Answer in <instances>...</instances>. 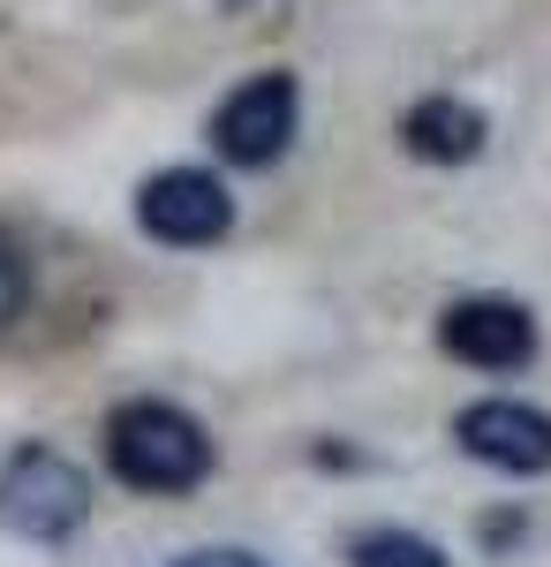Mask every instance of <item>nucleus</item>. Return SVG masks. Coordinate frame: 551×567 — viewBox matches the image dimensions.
Wrapping results in <instances>:
<instances>
[{"label": "nucleus", "mask_w": 551, "mask_h": 567, "mask_svg": "<svg viewBox=\"0 0 551 567\" xmlns=\"http://www.w3.org/2000/svg\"><path fill=\"white\" fill-rule=\"evenodd\" d=\"M295 130H302V84L288 69H264L250 84H235L212 114L219 159H227V167H250V175L257 167H280L288 144H295Z\"/></svg>", "instance_id": "obj_3"}, {"label": "nucleus", "mask_w": 551, "mask_h": 567, "mask_svg": "<svg viewBox=\"0 0 551 567\" xmlns=\"http://www.w3.org/2000/svg\"><path fill=\"white\" fill-rule=\"evenodd\" d=\"M438 341H446L454 363L499 379V371H529L537 363V318L513 296H468V303H454L438 318Z\"/></svg>", "instance_id": "obj_5"}, {"label": "nucleus", "mask_w": 551, "mask_h": 567, "mask_svg": "<svg viewBox=\"0 0 551 567\" xmlns=\"http://www.w3.org/2000/svg\"><path fill=\"white\" fill-rule=\"evenodd\" d=\"M167 567H264L257 553H242V545H205V553H181V560Z\"/></svg>", "instance_id": "obj_10"}, {"label": "nucleus", "mask_w": 551, "mask_h": 567, "mask_svg": "<svg viewBox=\"0 0 551 567\" xmlns=\"http://www.w3.org/2000/svg\"><path fill=\"white\" fill-rule=\"evenodd\" d=\"M136 227L152 243H167V250H212L219 235L235 227V197L205 167H159L136 189Z\"/></svg>", "instance_id": "obj_4"}, {"label": "nucleus", "mask_w": 551, "mask_h": 567, "mask_svg": "<svg viewBox=\"0 0 551 567\" xmlns=\"http://www.w3.org/2000/svg\"><path fill=\"white\" fill-rule=\"evenodd\" d=\"M355 567H446V553L416 529H371L355 537Z\"/></svg>", "instance_id": "obj_8"}, {"label": "nucleus", "mask_w": 551, "mask_h": 567, "mask_svg": "<svg viewBox=\"0 0 551 567\" xmlns=\"http://www.w3.org/2000/svg\"><path fill=\"white\" fill-rule=\"evenodd\" d=\"M91 523V484L69 454L53 446H23L0 470V529L31 537V545H61Z\"/></svg>", "instance_id": "obj_2"}, {"label": "nucleus", "mask_w": 551, "mask_h": 567, "mask_svg": "<svg viewBox=\"0 0 551 567\" xmlns=\"http://www.w3.org/2000/svg\"><path fill=\"white\" fill-rule=\"evenodd\" d=\"M454 439H461L468 462H491V470H507V477L551 470V416L529 409V401H476V409H461Z\"/></svg>", "instance_id": "obj_6"}, {"label": "nucleus", "mask_w": 551, "mask_h": 567, "mask_svg": "<svg viewBox=\"0 0 551 567\" xmlns=\"http://www.w3.org/2000/svg\"><path fill=\"white\" fill-rule=\"evenodd\" d=\"M23 303H31V258L0 235V326H15V318H23Z\"/></svg>", "instance_id": "obj_9"}, {"label": "nucleus", "mask_w": 551, "mask_h": 567, "mask_svg": "<svg viewBox=\"0 0 551 567\" xmlns=\"http://www.w3.org/2000/svg\"><path fill=\"white\" fill-rule=\"evenodd\" d=\"M484 136H491V122H484L468 99H454V91L408 106V122H401V144H408L416 159H430V167H468V159L484 152Z\"/></svg>", "instance_id": "obj_7"}, {"label": "nucleus", "mask_w": 551, "mask_h": 567, "mask_svg": "<svg viewBox=\"0 0 551 567\" xmlns=\"http://www.w3.org/2000/svg\"><path fill=\"white\" fill-rule=\"evenodd\" d=\"M106 470L128 492H152V499L197 492L212 477V432L174 401H122L106 416Z\"/></svg>", "instance_id": "obj_1"}]
</instances>
